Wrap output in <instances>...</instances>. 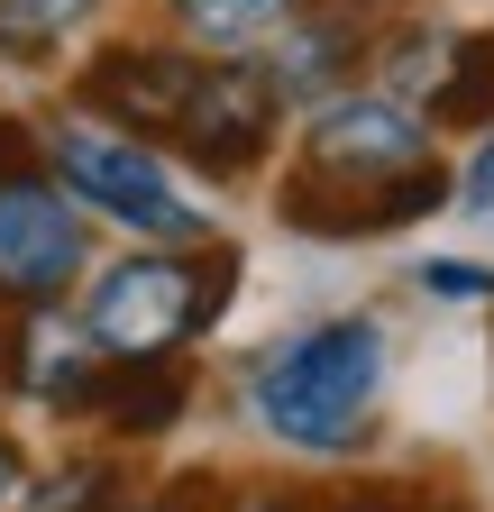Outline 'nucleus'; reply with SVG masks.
<instances>
[{
	"instance_id": "nucleus-1",
	"label": "nucleus",
	"mask_w": 494,
	"mask_h": 512,
	"mask_svg": "<svg viewBox=\"0 0 494 512\" xmlns=\"http://www.w3.org/2000/svg\"><path fill=\"white\" fill-rule=\"evenodd\" d=\"M394 375V339L376 311H330L238 366V412L293 458H357L376 439V403Z\"/></svg>"
},
{
	"instance_id": "nucleus-2",
	"label": "nucleus",
	"mask_w": 494,
	"mask_h": 512,
	"mask_svg": "<svg viewBox=\"0 0 494 512\" xmlns=\"http://www.w3.org/2000/svg\"><path fill=\"white\" fill-rule=\"evenodd\" d=\"M238 293V247H129L119 266H101L83 284L74 330L110 357V366H147V357H193L220 311Z\"/></svg>"
},
{
	"instance_id": "nucleus-3",
	"label": "nucleus",
	"mask_w": 494,
	"mask_h": 512,
	"mask_svg": "<svg viewBox=\"0 0 494 512\" xmlns=\"http://www.w3.org/2000/svg\"><path fill=\"white\" fill-rule=\"evenodd\" d=\"M37 165L83 202V220L129 229V247H202L211 238V211H202V192H183L174 156L101 110L37 119Z\"/></svg>"
},
{
	"instance_id": "nucleus-4",
	"label": "nucleus",
	"mask_w": 494,
	"mask_h": 512,
	"mask_svg": "<svg viewBox=\"0 0 494 512\" xmlns=\"http://www.w3.org/2000/svg\"><path fill=\"white\" fill-rule=\"evenodd\" d=\"M92 275V220L37 165V128L0 119V311H55Z\"/></svg>"
},
{
	"instance_id": "nucleus-5",
	"label": "nucleus",
	"mask_w": 494,
	"mask_h": 512,
	"mask_svg": "<svg viewBox=\"0 0 494 512\" xmlns=\"http://www.w3.org/2000/svg\"><path fill=\"white\" fill-rule=\"evenodd\" d=\"M275 128H284V101L266 92V74L247 55H193V74H183L174 110L147 128L165 156H183L193 174L211 183H238L275 156Z\"/></svg>"
},
{
	"instance_id": "nucleus-6",
	"label": "nucleus",
	"mask_w": 494,
	"mask_h": 512,
	"mask_svg": "<svg viewBox=\"0 0 494 512\" xmlns=\"http://www.w3.org/2000/svg\"><path fill=\"white\" fill-rule=\"evenodd\" d=\"M421 156H430V119L412 101H394L385 83H339V92H321L302 110L293 174H312L330 192H376V183H394Z\"/></svg>"
},
{
	"instance_id": "nucleus-7",
	"label": "nucleus",
	"mask_w": 494,
	"mask_h": 512,
	"mask_svg": "<svg viewBox=\"0 0 494 512\" xmlns=\"http://www.w3.org/2000/svg\"><path fill=\"white\" fill-rule=\"evenodd\" d=\"M266 74V92L284 110H312L321 92L357 83V64H366V28H357V0H302V10L247 55Z\"/></svg>"
},
{
	"instance_id": "nucleus-8",
	"label": "nucleus",
	"mask_w": 494,
	"mask_h": 512,
	"mask_svg": "<svg viewBox=\"0 0 494 512\" xmlns=\"http://www.w3.org/2000/svg\"><path fill=\"white\" fill-rule=\"evenodd\" d=\"M101 375H110V357H101V348L74 330V320L19 311V348H10V403H28V412H55V421H74V412H92Z\"/></svg>"
},
{
	"instance_id": "nucleus-9",
	"label": "nucleus",
	"mask_w": 494,
	"mask_h": 512,
	"mask_svg": "<svg viewBox=\"0 0 494 512\" xmlns=\"http://www.w3.org/2000/svg\"><path fill=\"white\" fill-rule=\"evenodd\" d=\"M193 403V357H147V366H110L101 394H92V421L129 448V439H165Z\"/></svg>"
},
{
	"instance_id": "nucleus-10",
	"label": "nucleus",
	"mask_w": 494,
	"mask_h": 512,
	"mask_svg": "<svg viewBox=\"0 0 494 512\" xmlns=\"http://www.w3.org/2000/svg\"><path fill=\"white\" fill-rule=\"evenodd\" d=\"M302 0H165V28L202 55H257Z\"/></svg>"
},
{
	"instance_id": "nucleus-11",
	"label": "nucleus",
	"mask_w": 494,
	"mask_h": 512,
	"mask_svg": "<svg viewBox=\"0 0 494 512\" xmlns=\"http://www.w3.org/2000/svg\"><path fill=\"white\" fill-rule=\"evenodd\" d=\"M110 0H0V55L10 64H55Z\"/></svg>"
},
{
	"instance_id": "nucleus-12",
	"label": "nucleus",
	"mask_w": 494,
	"mask_h": 512,
	"mask_svg": "<svg viewBox=\"0 0 494 512\" xmlns=\"http://www.w3.org/2000/svg\"><path fill=\"white\" fill-rule=\"evenodd\" d=\"M430 119H449V128H485L494 119V28L458 37L449 83H440V110H430Z\"/></svg>"
},
{
	"instance_id": "nucleus-13",
	"label": "nucleus",
	"mask_w": 494,
	"mask_h": 512,
	"mask_svg": "<svg viewBox=\"0 0 494 512\" xmlns=\"http://www.w3.org/2000/svg\"><path fill=\"white\" fill-rule=\"evenodd\" d=\"M110 494H119V467H110V458H74V467L19 485L10 512H92V503H110Z\"/></svg>"
},
{
	"instance_id": "nucleus-14",
	"label": "nucleus",
	"mask_w": 494,
	"mask_h": 512,
	"mask_svg": "<svg viewBox=\"0 0 494 512\" xmlns=\"http://www.w3.org/2000/svg\"><path fill=\"white\" fill-rule=\"evenodd\" d=\"M412 284L430 302H494V266H485V256H421Z\"/></svg>"
},
{
	"instance_id": "nucleus-15",
	"label": "nucleus",
	"mask_w": 494,
	"mask_h": 512,
	"mask_svg": "<svg viewBox=\"0 0 494 512\" xmlns=\"http://www.w3.org/2000/svg\"><path fill=\"white\" fill-rule=\"evenodd\" d=\"M449 202H458V211H494V119L476 128V156L449 174Z\"/></svg>"
},
{
	"instance_id": "nucleus-16",
	"label": "nucleus",
	"mask_w": 494,
	"mask_h": 512,
	"mask_svg": "<svg viewBox=\"0 0 494 512\" xmlns=\"http://www.w3.org/2000/svg\"><path fill=\"white\" fill-rule=\"evenodd\" d=\"M339 512H440V503H430L421 485H366V494H348Z\"/></svg>"
},
{
	"instance_id": "nucleus-17",
	"label": "nucleus",
	"mask_w": 494,
	"mask_h": 512,
	"mask_svg": "<svg viewBox=\"0 0 494 512\" xmlns=\"http://www.w3.org/2000/svg\"><path fill=\"white\" fill-rule=\"evenodd\" d=\"M19 485H28V467H19V448H10V430H0V512L19 503Z\"/></svg>"
},
{
	"instance_id": "nucleus-18",
	"label": "nucleus",
	"mask_w": 494,
	"mask_h": 512,
	"mask_svg": "<svg viewBox=\"0 0 494 512\" xmlns=\"http://www.w3.org/2000/svg\"><path fill=\"white\" fill-rule=\"evenodd\" d=\"M220 512H321V503H293V494H247V503H220Z\"/></svg>"
},
{
	"instance_id": "nucleus-19",
	"label": "nucleus",
	"mask_w": 494,
	"mask_h": 512,
	"mask_svg": "<svg viewBox=\"0 0 494 512\" xmlns=\"http://www.w3.org/2000/svg\"><path fill=\"white\" fill-rule=\"evenodd\" d=\"M10 348H19V311H0V394H10Z\"/></svg>"
}]
</instances>
